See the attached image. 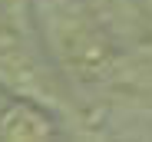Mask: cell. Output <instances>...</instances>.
Returning a JSON list of instances; mask_svg holds the SVG:
<instances>
[{
  "instance_id": "6da1fadb",
  "label": "cell",
  "mask_w": 152,
  "mask_h": 142,
  "mask_svg": "<svg viewBox=\"0 0 152 142\" xmlns=\"http://www.w3.org/2000/svg\"><path fill=\"white\" fill-rule=\"evenodd\" d=\"M46 40L63 69L80 79H106L113 73V50L96 20L73 4H53L46 10Z\"/></svg>"
},
{
  "instance_id": "7a4b0ae2",
  "label": "cell",
  "mask_w": 152,
  "mask_h": 142,
  "mask_svg": "<svg viewBox=\"0 0 152 142\" xmlns=\"http://www.w3.org/2000/svg\"><path fill=\"white\" fill-rule=\"evenodd\" d=\"M0 79L10 89L23 92V96H33V99L46 96L43 73L37 69V63L23 53L17 43H0Z\"/></svg>"
},
{
  "instance_id": "3957f363",
  "label": "cell",
  "mask_w": 152,
  "mask_h": 142,
  "mask_svg": "<svg viewBox=\"0 0 152 142\" xmlns=\"http://www.w3.org/2000/svg\"><path fill=\"white\" fill-rule=\"evenodd\" d=\"M53 135V126L43 112H37L27 103H10L0 112V139H13V142H40Z\"/></svg>"
}]
</instances>
